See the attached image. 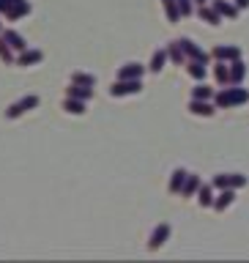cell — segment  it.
Instances as JSON below:
<instances>
[{
  "mask_svg": "<svg viewBox=\"0 0 249 263\" xmlns=\"http://www.w3.org/2000/svg\"><path fill=\"white\" fill-rule=\"evenodd\" d=\"M249 102V90L246 88H238V85H233V88H222L217 96H214V104L219 107V110H227V107H241V104H246Z\"/></svg>",
  "mask_w": 249,
  "mask_h": 263,
  "instance_id": "6da1fadb",
  "label": "cell"
},
{
  "mask_svg": "<svg viewBox=\"0 0 249 263\" xmlns=\"http://www.w3.org/2000/svg\"><path fill=\"white\" fill-rule=\"evenodd\" d=\"M41 104V99L36 93H30V96H22L20 102H14V104H8V110H6V118L11 121V118H20V115H25L28 110H36V107Z\"/></svg>",
  "mask_w": 249,
  "mask_h": 263,
  "instance_id": "7a4b0ae2",
  "label": "cell"
},
{
  "mask_svg": "<svg viewBox=\"0 0 249 263\" xmlns=\"http://www.w3.org/2000/svg\"><path fill=\"white\" fill-rule=\"evenodd\" d=\"M143 90V80H115L110 85V96L121 99V96H135Z\"/></svg>",
  "mask_w": 249,
  "mask_h": 263,
  "instance_id": "3957f363",
  "label": "cell"
},
{
  "mask_svg": "<svg viewBox=\"0 0 249 263\" xmlns=\"http://www.w3.org/2000/svg\"><path fill=\"white\" fill-rule=\"evenodd\" d=\"M214 186L217 189H241V186H246V176H241V173H219V176H214Z\"/></svg>",
  "mask_w": 249,
  "mask_h": 263,
  "instance_id": "277c9868",
  "label": "cell"
},
{
  "mask_svg": "<svg viewBox=\"0 0 249 263\" xmlns=\"http://www.w3.org/2000/svg\"><path fill=\"white\" fill-rule=\"evenodd\" d=\"M178 44H181V49H184V55L189 58V61H200V63H208V52H205V49H200L195 44L192 39H178Z\"/></svg>",
  "mask_w": 249,
  "mask_h": 263,
  "instance_id": "5b68a950",
  "label": "cell"
},
{
  "mask_svg": "<svg viewBox=\"0 0 249 263\" xmlns=\"http://www.w3.org/2000/svg\"><path fill=\"white\" fill-rule=\"evenodd\" d=\"M167 238H170V225H167V222H162V225L154 228L151 238H148V250H159V247L167 241Z\"/></svg>",
  "mask_w": 249,
  "mask_h": 263,
  "instance_id": "8992f818",
  "label": "cell"
},
{
  "mask_svg": "<svg viewBox=\"0 0 249 263\" xmlns=\"http://www.w3.org/2000/svg\"><path fill=\"white\" fill-rule=\"evenodd\" d=\"M44 61V52L41 49H30V47H25L20 55H16V66H36V63H41Z\"/></svg>",
  "mask_w": 249,
  "mask_h": 263,
  "instance_id": "52a82bcc",
  "label": "cell"
},
{
  "mask_svg": "<svg viewBox=\"0 0 249 263\" xmlns=\"http://www.w3.org/2000/svg\"><path fill=\"white\" fill-rule=\"evenodd\" d=\"M0 36L6 39V44L11 47L14 52H22V49L28 47V41H25V36H22V33H16V30H11V28H8V30H0Z\"/></svg>",
  "mask_w": 249,
  "mask_h": 263,
  "instance_id": "ba28073f",
  "label": "cell"
},
{
  "mask_svg": "<svg viewBox=\"0 0 249 263\" xmlns=\"http://www.w3.org/2000/svg\"><path fill=\"white\" fill-rule=\"evenodd\" d=\"M211 6L219 16H227V20H236L238 16V6L230 3V0H211Z\"/></svg>",
  "mask_w": 249,
  "mask_h": 263,
  "instance_id": "9c48e42d",
  "label": "cell"
},
{
  "mask_svg": "<svg viewBox=\"0 0 249 263\" xmlns=\"http://www.w3.org/2000/svg\"><path fill=\"white\" fill-rule=\"evenodd\" d=\"M211 58H217V61L230 63V61H236V58H241V49H238V47H227V44H222V47H214Z\"/></svg>",
  "mask_w": 249,
  "mask_h": 263,
  "instance_id": "30bf717a",
  "label": "cell"
},
{
  "mask_svg": "<svg viewBox=\"0 0 249 263\" xmlns=\"http://www.w3.org/2000/svg\"><path fill=\"white\" fill-rule=\"evenodd\" d=\"M143 74H145V66L126 63V66H121V69H118V80H143Z\"/></svg>",
  "mask_w": 249,
  "mask_h": 263,
  "instance_id": "8fae6325",
  "label": "cell"
},
{
  "mask_svg": "<svg viewBox=\"0 0 249 263\" xmlns=\"http://www.w3.org/2000/svg\"><path fill=\"white\" fill-rule=\"evenodd\" d=\"M230 85H241V80L246 77V63L241 58H236V61H230Z\"/></svg>",
  "mask_w": 249,
  "mask_h": 263,
  "instance_id": "7c38bea8",
  "label": "cell"
},
{
  "mask_svg": "<svg viewBox=\"0 0 249 263\" xmlns=\"http://www.w3.org/2000/svg\"><path fill=\"white\" fill-rule=\"evenodd\" d=\"M189 112H195V115H205V118H211V115L217 112V107H214L211 102H205V99H192V102H189Z\"/></svg>",
  "mask_w": 249,
  "mask_h": 263,
  "instance_id": "4fadbf2b",
  "label": "cell"
},
{
  "mask_svg": "<svg viewBox=\"0 0 249 263\" xmlns=\"http://www.w3.org/2000/svg\"><path fill=\"white\" fill-rule=\"evenodd\" d=\"M30 14V3L28 0H22V3H11V8L3 14L8 22H16V20H22V16H28Z\"/></svg>",
  "mask_w": 249,
  "mask_h": 263,
  "instance_id": "5bb4252c",
  "label": "cell"
},
{
  "mask_svg": "<svg viewBox=\"0 0 249 263\" xmlns=\"http://www.w3.org/2000/svg\"><path fill=\"white\" fill-rule=\"evenodd\" d=\"M233 200H236V189H222V192L214 197V203H211V205H214L217 211H225Z\"/></svg>",
  "mask_w": 249,
  "mask_h": 263,
  "instance_id": "9a60e30c",
  "label": "cell"
},
{
  "mask_svg": "<svg viewBox=\"0 0 249 263\" xmlns=\"http://www.w3.org/2000/svg\"><path fill=\"white\" fill-rule=\"evenodd\" d=\"M200 176H195V173H186V181H184V186H181V195L184 197H192L197 195V189H200Z\"/></svg>",
  "mask_w": 249,
  "mask_h": 263,
  "instance_id": "2e32d148",
  "label": "cell"
},
{
  "mask_svg": "<svg viewBox=\"0 0 249 263\" xmlns=\"http://www.w3.org/2000/svg\"><path fill=\"white\" fill-rule=\"evenodd\" d=\"M66 96H69V99H80V102H88V99L93 96V88H85V85H74V82H71V85L66 88Z\"/></svg>",
  "mask_w": 249,
  "mask_h": 263,
  "instance_id": "e0dca14e",
  "label": "cell"
},
{
  "mask_svg": "<svg viewBox=\"0 0 249 263\" xmlns=\"http://www.w3.org/2000/svg\"><path fill=\"white\" fill-rule=\"evenodd\" d=\"M164 63H167V49H156L154 58H151V63H148V71H154V74H159L164 69Z\"/></svg>",
  "mask_w": 249,
  "mask_h": 263,
  "instance_id": "ac0fdd59",
  "label": "cell"
},
{
  "mask_svg": "<svg viewBox=\"0 0 249 263\" xmlns=\"http://www.w3.org/2000/svg\"><path fill=\"white\" fill-rule=\"evenodd\" d=\"M197 203H200L203 209H208L214 203V184H200V189H197Z\"/></svg>",
  "mask_w": 249,
  "mask_h": 263,
  "instance_id": "d6986e66",
  "label": "cell"
},
{
  "mask_svg": "<svg viewBox=\"0 0 249 263\" xmlns=\"http://www.w3.org/2000/svg\"><path fill=\"white\" fill-rule=\"evenodd\" d=\"M186 71H189V77H195V80H205L208 66L200 63V61H189V63H186Z\"/></svg>",
  "mask_w": 249,
  "mask_h": 263,
  "instance_id": "ffe728a7",
  "label": "cell"
},
{
  "mask_svg": "<svg viewBox=\"0 0 249 263\" xmlns=\"http://www.w3.org/2000/svg\"><path fill=\"white\" fill-rule=\"evenodd\" d=\"M184 181H186V170L184 167H178V170H173V178H170V192L173 195H178L181 192V186H184Z\"/></svg>",
  "mask_w": 249,
  "mask_h": 263,
  "instance_id": "44dd1931",
  "label": "cell"
},
{
  "mask_svg": "<svg viewBox=\"0 0 249 263\" xmlns=\"http://www.w3.org/2000/svg\"><path fill=\"white\" fill-rule=\"evenodd\" d=\"M214 77H217L219 85H230V66L225 61H219L217 66H214Z\"/></svg>",
  "mask_w": 249,
  "mask_h": 263,
  "instance_id": "7402d4cb",
  "label": "cell"
},
{
  "mask_svg": "<svg viewBox=\"0 0 249 263\" xmlns=\"http://www.w3.org/2000/svg\"><path fill=\"white\" fill-rule=\"evenodd\" d=\"M197 14H200V20H205L208 25H219V22H222V16H219L217 11H214V6H208V3L197 8Z\"/></svg>",
  "mask_w": 249,
  "mask_h": 263,
  "instance_id": "603a6c76",
  "label": "cell"
},
{
  "mask_svg": "<svg viewBox=\"0 0 249 263\" xmlns=\"http://www.w3.org/2000/svg\"><path fill=\"white\" fill-rule=\"evenodd\" d=\"M74 85H85V88H93L96 85V77L93 74H85V71H71V77H69Z\"/></svg>",
  "mask_w": 249,
  "mask_h": 263,
  "instance_id": "cb8c5ba5",
  "label": "cell"
},
{
  "mask_svg": "<svg viewBox=\"0 0 249 263\" xmlns=\"http://www.w3.org/2000/svg\"><path fill=\"white\" fill-rule=\"evenodd\" d=\"M63 110L69 112V115H85V102H80V99H69V96H66Z\"/></svg>",
  "mask_w": 249,
  "mask_h": 263,
  "instance_id": "d4e9b609",
  "label": "cell"
},
{
  "mask_svg": "<svg viewBox=\"0 0 249 263\" xmlns=\"http://www.w3.org/2000/svg\"><path fill=\"white\" fill-rule=\"evenodd\" d=\"M164 49H167V58H170L173 63H178V66H181V63L186 61V55H184V49H181V44H178V41H173V44H167Z\"/></svg>",
  "mask_w": 249,
  "mask_h": 263,
  "instance_id": "484cf974",
  "label": "cell"
},
{
  "mask_svg": "<svg viewBox=\"0 0 249 263\" xmlns=\"http://www.w3.org/2000/svg\"><path fill=\"white\" fill-rule=\"evenodd\" d=\"M0 61H3L6 66H14V61H16L14 49L6 44V39H3V36H0Z\"/></svg>",
  "mask_w": 249,
  "mask_h": 263,
  "instance_id": "4316f807",
  "label": "cell"
},
{
  "mask_svg": "<svg viewBox=\"0 0 249 263\" xmlns=\"http://www.w3.org/2000/svg\"><path fill=\"white\" fill-rule=\"evenodd\" d=\"M162 6H164V11H167V20H170V22H178V20H181V11H178V3H176V0H162Z\"/></svg>",
  "mask_w": 249,
  "mask_h": 263,
  "instance_id": "83f0119b",
  "label": "cell"
},
{
  "mask_svg": "<svg viewBox=\"0 0 249 263\" xmlns=\"http://www.w3.org/2000/svg\"><path fill=\"white\" fill-rule=\"evenodd\" d=\"M192 99H205V102H211L214 99V90L208 85H195L192 88Z\"/></svg>",
  "mask_w": 249,
  "mask_h": 263,
  "instance_id": "f1b7e54d",
  "label": "cell"
},
{
  "mask_svg": "<svg viewBox=\"0 0 249 263\" xmlns=\"http://www.w3.org/2000/svg\"><path fill=\"white\" fill-rule=\"evenodd\" d=\"M176 3H178L181 16H189V14H192V3H195V0H176Z\"/></svg>",
  "mask_w": 249,
  "mask_h": 263,
  "instance_id": "f546056e",
  "label": "cell"
},
{
  "mask_svg": "<svg viewBox=\"0 0 249 263\" xmlns=\"http://www.w3.org/2000/svg\"><path fill=\"white\" fill-rule=\"evenodd\" d=\"M11 8V0H0V14H6Z\"/></svg>",
  "mask_w": 249,
  "mask_h": 263,
  "instance_id": "4dcf8cb0",
  "label": "cell"
},
{
  "mask_svg": "<svg viewBox=\"0 0 249 263\" xmlns=\"http://www.w3.org/2000/svg\"><path fill=\"white\" fill-rule=\"evenodd\" d=\"M233 3L238 6V11H241V8H249V0H233Z\"/></svg>",
  "mask_w": 249,
  "mask_h": 263,
  "instance_id": "1f68e13d",
  "label": "cell"
},
{
  "mask_svg": "<svg viewBox=\"0 0 249 263\" xmlns=\"http://www.w3.org/2000/svg\"><path fill=\"white\" fill-rule=\"evenodd\" d=\"M195 3H197V6H205V3H208V0H195Z\"/></svg>",
  "mask_w": 249,
  "mask_h": 263,
  "instance_id": "d6a6232c",
  "label": "cell"
},
{
  "mask_svg": "<svg viewBox=\"0 0 249 263\" xmlns=\"http://www.w3.org/2000/svg\"><path fill=\"white\" fill-rule=\"evenodd\" d=\"M11 3H22V0H11Z\"/></svg>",
  "mask_w": 249,
  "mask_h": 263,
  "instance_id": "836d02e7",
  "label": "cell"
},
{
  "mask_svg": "<svg viewBox=\"0 0 249 263\" xmlns=\"http://www.w3.org/2000/svg\"><path fill=\"white\" fill-rule=\"evenodd\" d=\"M0 30H3V22H0Z\"/></svg>",
  "mask_w": 249,
  "mask_h": 263,
  "instance_id": "e575fe53",
  "label": "cell"
}]
</instances>
